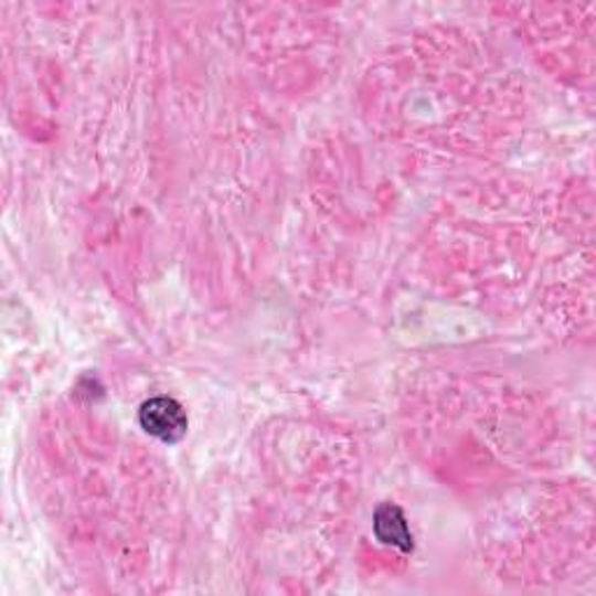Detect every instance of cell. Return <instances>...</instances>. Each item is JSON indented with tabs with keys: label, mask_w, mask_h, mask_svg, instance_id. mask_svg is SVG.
Returning a JSON list of instances; mask_svg holds the SVG:
<instances>
[{
	"label": "cell",
	"mask_w": 596,
	"mask_h": 596,
	"mask_svg": "<svg viewBox=\"0 0 596 596\" xmlns=\"http://www.w3.org/2000/svg\"><path fill=\"white\" fill-rule=\"evenodd\" d=\"M142 429L163 443H178L187 434V413L175 398L155 396L142 403L140 408Z\"/></svg>",
	"instance_id": "1"
},
{
	"label": "cell",
	"mask_w": 596,
	"mask_h": 596,
	"mask_svg": "<svg viewBox=\"0 0 596 596\" xmlns=\"http://www.w3.org/2000/svg\"><path fill=\"white\" fill-rule=\"evenodd\" d=\"M373 526H375V536L385 545H394L403 552L413 550V534L408 529L406 515H403V510L398 505H392V503L380 505L375 510Z\"/></svg>",
	"instance_id": "2"
}]
</instances>
